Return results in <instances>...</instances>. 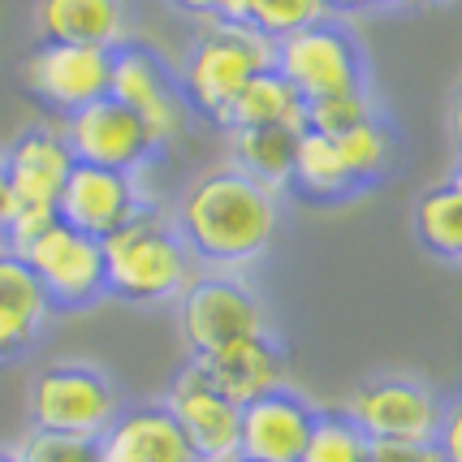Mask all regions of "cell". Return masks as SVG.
<instances>
[{"label":"cell","instance_id":"7","mask_svg":"<svg viewBox=\"0 0 462 462\" xmlns=\"http://www.w3.org/2000/svg\"><path fill=\"white\" fill-rule=\"evenodd\" d=\"M367 441H437L445 402L415 376H372L355 384L337 406Z\"/></svg>","mask_w":462,"mask_h":462},{"label":"cell","instance_id":"34","mask_svg":"<svg viewBox=\"0 0 462 462\" xmlns=\"http://www.w3.org/2000/svg\"><path fill=\"white\" fill-rule=\"evenodd\" d=\"M178 14H186V18H195V22H203V18H212V9H217V0H169Z\"/></svg>","mask_w":462,"mask_h":462},{"label":"cell","instance_id":"29","mask_svg":"<svg viewBox=\"0 0 462 462\" xmlns=\"http://www.w3.org/2000/svg\"><path fill=\"white\" fill-rule=\"evenodd\" d=\"M57 225V208H14L9 212V221H5V234H0V246L9 251V255H22L31 242L48 234Z\"/></svg>","mask_w":462,"mask_h":462},{"label":"cell","instance_id":"1","mask_svg":"<svg viewBox=\"0 0 462 462\" xmlns=\"http://www.w3.org/2000/svg\"><path fill=\"white\" fill-rule=\"evenodd\" d=\"M169 221L199 268L238 273L268 255V246L277 242L282 208L273 190H263L234 164H221L181 190Z\"/></svg>","mask_w":462,"mask_h":462},{"label":"cell","instance_id":"3","mask_svg":"<svg viewBox=\"0 0 462 462\" xmlns=\"http://www.w3.org/2000/svg\"><path fill=\"white\" fill-rule=\"evenodd\" d=\"M273 69V43L246 22L203 18L195 22V35L186 43V57L178 69V91L190 117L217 121L221 108L242 91V82Z\"/></svg>","mask_w":462,"mask_h":462},{"label":"cell","instance_id":"14","mask_svg":"<svg viewBox=\"0 0 462 462\" xmlns=\"http://www.w3.org/2000/svg\"><path fill=\"white\" fill-rule=\"evenodd\" d=\"M320 406L299 389H277L255 402L242 406V437L238 458L246 462H299L307 449V437L316 428Z\"/></svg>","mask_w":462,"mask_h":462},{"label":"cell","instance_id":"27","mask_svg":"<svg viewBox=\"0 0 462 462\" xmlns=\"http://www.w3.org/2000/svg\"><path fill=\"white\" fill-rule=\"evenodd\" d=\"M324 18H328L324 14V0H251L246 26L260 31L268 43H282Z\"/></svg>","mask_w":462,"mask_h":462},{"label":"cell","instance_id":"24","mask_svg":"<svg viewBox=\"0 0 462 462\" xmlns=\"http://www.w3.org/2000/svg\"><path fill=\"white\" fill-rule=\"evenodd\" d=\"M337 143V152H342L346 169H350V178L363 186H372V181H381L384 173H389V164H393V134H389V125H384L381 117L367 121V125H359V130H350V134H342Z\"/></svg>","mask_w":462,"mask_h":462},{"label":"cell","instance_id":"26","mask_svg":"<svg viewBox=\"0 0 462 462\" xmlns=\"http://www.w3.org/2000/svg\"><path fill=\"white\" fill-rule=\"evenodd\" d=\"M299 462H367V437L346 420L342 411H324L320 406L316 428H311Z\"/></svg>","mask_w":462,"mask_h":462},{"label":"cell","instance_id":"39","mask_svg":"<svg viewBox=\"0 0 462 462\" xmlns=\"http://www.w3.org/2000/svg\"><path fill=\"white\" fill-rule=\"evenodd\" d=\"M376 5H406V0H376Z\"/></svg>","mask_w":462,"mask_h":462},{"label":"cell","instance_id":"33","mask_svg":"<svg viewBox=\"0 0 462 462\" xmlns=\"http://www.w3.org/2000/svg\"><path fill=\"white\" fill-rule=\"evenodd\" d=\"M251 14V0H217V9H212V18L221 22H246Z\"/></svg>","mask_w":462,"mask_h":462},{"label":"cell","instance_id":"25","mask_svg":"<svg viewBox=\"0 0 462 462\" xmlns=\"http://www.w3.org/2000/svg\"><path fill=\"white\" fill-rule=\"evenodd\" d=\"M367 121H376V100L372 91H346V96H324L302 108V130L324 134V139H342L350 130H359Z\"/></svg>","mask_w":462,"mask_h":462},{"label":"cell","instance_id":"22","mask_svg":"<svg viewBox=\"0 0 462 462\" xmlns=\"http://www.w3.org/2000/svg\"><path fill=\"white\" fill-rule=\"evenodd\" d=\"M290 190L302 195L311 203H337L359 195V181L350 178L337 143L302 130L299 134V152H294V173H290Z\"/></svg>","mask_w":462,"mask_h":462},{"label":"cell","instance_id":"10","mask_svg":"<svg viewBox=\"0 0 462 462\" xmlns=\"http://www.w3.org/2000/svg\"><path fill=\"white\" fill-rule=\"evenodd\" d=\"M113 79V52L108 48H79V43H40L26 65L22 82L35 100L57 113L60 121L74 117L79 108L108 96Z\"/></svg>","mask_w":462,"mask_h":462},{"label":"cell","instance_id":"15","mask_svg":"<svg viewBox=\"0 0 462 462\" xmlns=\"http://www.w3.org/2000/svg\"><path fill=\"white\" fill-rule=\"evenodd\" d=\"M14 208H57L65 178L74 173V156L65 147L60 125H31L0 152Z\"/></svg>","mask_w":462,"mask_h":462},{"label":"cell","instance_id":"35","mask_svg":"<svg viewBox=\"0 0 462 462\" xmlns=\"http://www.w3.org/2000/svg\"><path fill=\"white\" fill-rule=\"evenodd\" d=\"M449 139H454V152H458V161H462V91H458V100H454V113H449Z\"/></svg>","mask_w":462,"mask_h":462},{"label":"cell","instance_id":"20","mask_svg":"<svg viewBox=\"0 0 462 462\" xmlns=\"http://www.w3.org/2000/svg\"><path fill=\"white\" fill-rule=\"evenodd\" d=\"M302 96L277 69H263L251 82H242V91L221 108V125L225 134H242V130H268V125H294L302 130Z\"/></svg>","mask_w":462,"mask_h":462},{"label":"cell","instance_id":"36","mask_svg":"<svg viewBox=\"0 0 462 462\" xmlns=\"http://www.w3.org/2000/svg\"><path fill=\"white\" fill-rule=\"evenodd\" d=\"M14 212V195H9V181H5V164H0V234H5V221Z\"/></svg>","mask_w":462,"mask_h":462},{"label":"cell","instance_id":"6","mask_svg":"<svg viewBox=\"0 0 462 462\" xmlns=\"http://www.w3.org/2000/svg\"><path fill=\"white\" fill-rule=\"evenodd\" d=\"M273 69L299 91L302 104L324 100V96H346V91H367L363 43L355 40V31L346 22L333 18L273 43Z\"/></svg>","mask_w":462,"mask_h":462},{"label":"cell","instance_id":"38","mask_svg":"<svg viewBox=\"0 0 462 462\" xmlns=\"http://www.w3.org/2000/svg\"><path fill=\"white\" fill-rule=\"evenodd\" d=\"M449 181H454V186L462 190V161H458V169H454V178H449Z\"/></svg>","mask_w":462,"mask_h":462},{"label":"cell","instance_id":"21","mask_svg":"<svg viewBox=\"0 0 462 462\" xmlns=\"http://www.w3.org/2000/svg\"><path fill=\"white\" fill-rule=\"evenodd\" d=\"M299 134L302 130H294V125H268V130H242V134H229L234 169L246 173L251 181H260L263 190L282 195V190H290Z\"/></svg>","mask_w":462,"mask_h":462},{"label":"cell","instance_id":"28","mask_svg":"<svg viewBox=\"0 0 462 462\" xmlns=\"http://www.w3.org/2000/svg\"><path fill=\"white\" fill-rule=\"evenodd\" d=\"M22 462H100V441L91 437H60V432H26L18 445Z\"/></svg>","mask_w":462,"mask_h":462},{"label":"cell","instance_id":"17","mask_svg":"<svg viewBox=\"0 0 462 462\" xmlns=\"http://www.w3.org/2000/svg\"><path fill=\"white\" fill-rule=\"evenodd\" d=\"M100 462H195L164 402L121 406V415L100 437Z\"/></svg>","mask_w":462,"mask_h":462},{"label":"cell","instance_id":"19","mask_svg":"<svg viewBox=\"0 0 462 462\" xmlns=\"http://www.w3.org/2000/svg\"><path fill=\"white\" fill-rule=\"evenodd\" d=\"M52 320V302L40 290L35 273L0 246V363L22 359L43 337Z\"/></svg>","mask_w":462,"mask_h":462},{"label":"cell","instance_id":"8","mask_svg":"<svg viewBox=\"0 0 462 462\" xmlns=\"http://www.w3.org/2000/svg\"><path fill=\"white\" fill-rule=\"evenodd\" d=\"M108 100L130 108L134 117L152 130V139L169 147L181 139L190 108L178 91V74L169 69V60L143 40H125L113 52V79H108Z\"/></svg>","mask_w":462,"mask_h":462},{"label":"cell","instance_id":"2","mask_svg":"<svg viewBox=\"0 0 462 462\" xmlns=\"http://www.w3.org/2000/svg\"><path fill=\"white\" fill-rule=\"evenodd\" d=\"M104 246V285L108 299L130 307H161L178 302L186 285L199 277V263L178 238L173 221L156 203H143L117 234H108Z\"/></svg>","mask_w":462,"mask_h":462},{"label":"cell","instance_id":"11","mask_svg":"<svg viewBox=\"0 0 462 462\" xmlns=\"http://www.w3.org/2000/svg\"><path fill=\"white\" fill-rule=\"evenodd\" d=\"M60 134H65V147H69L74 164L113 169V173H139L143 164L161 152L152 130L108 96L60 121Z\"/></svg>","mask_w":462,"mask_h":462},{"label":"cell","instance_id":"4","mask_svg":"<svg viewBox=\"0 0 462 462\" xmlns=\"http://www.w3.org/2000/svg\"><path fill=\"white\" fill-rule=\"evenodd\" d=\"M121 389L100 363L65 359L40 367L26 384V420L31 432L91 437L100 441L108 423L121 415Z\"/></svg>","mask_w":462,"mask_h":462},{"label":"cell","instance_id":"12","mask_svg":"<svg viewBox=\"0 0 462 462\" xmlns=\"http://www.w3.org/2000/svg\"><path fill=\"white\" fill-rule=\"evenodd\" d=\"M169 406L173 423L190 445L195 462H234L242 437V406H234L225 393L199 376V367L186 359L181 372L169 381V393L161 398Z\"/></svg>","mask_w":462,"mask_h":462},{"label":"cell","instance_id":"23","mask_svg":"<svg viewBox=\"0 0 462 462\" xmlns=\"http://www.w3.org/2000/svg\"><path fill=\"white\" fill-rule=\"evenodd\" d=\"M411 225H415V238H420V246L428 255L462 263V190L454 181L428 186L415 199Z\"/></svg>","mask_w":462,"mask_h":462},{"label":"cell","instance_id":"30","mask_svg":"<svg viewBox=\"0 0 462 462\" xmlns=\"http://www.w3.org/2000/svg\"><path fill=\"white\" fill-rule=\"evenodd\" d=\"M367 462H445L437 441H367Z\"/></svg>","mask_w":462,"mask_h":462},{"label":"cell","instance_id":"9","mask_svg":"<svg viewBox=\"0 0 462 462\" xmlns=\"http://www.w3.org/2000/svg\"><path fill=\"white\" fill-rule=\"evenodd\" d=\"M31 273L40 290L48 294L52 311H87L100 299H108V285H104V246L96 238H87L69 225H52L48 234L31 242L18 255Z\"/></svg>","mask_w":462,"mask_h":462},{"label":"cell","instance_id":"37","mask_svg":"<svg viewBox=\"0 0 462 462\" xmlns=\"http://www.w3.org/2000/svg\"><path fill=\"white\" fill-rule=\"evenodd\" d=\"M0 462H22V458H18V449H0Z\"/></svg>","mask_w":462,"mask_h":462},{"label":"cell","instance_id":"16","mask_svg":"<svg viewBox=\"0 0 462 462\" xmlns=\"http://www.w3.org/2000/svg\"><path fill=\"white\" fill-rule=\"evenodd\" d=\"M199 367V376L217 393H225L234 406H246L263 398V393H277L290 384V363H285V350L273 333L263 337H246V342H234L225 350H212V355H199L190 359Z\"/></svg>","mask_w":462,"mask_h":462},{"label":"cell","instance_id":"13","mask_svg":"<svg viewBox=\"0 0 462 462\" xmlns=\"http://www.w3.org/2000/svg\"><path fill=\"white\" fill-rule=\"evenodd\" d=\"M143 203L147 199H143V186L134 173L74 164V173L65 178V190L57 199V221L87 234V238L104 242L108 234H117Z\"/></svg>","mask_w":462,"mask_h":462},{"label":"cell","instance_id":"40","mask_svg":"<svg viewBox=\"0 0 462 462\" xmlns=\"http://www.w3.org/2000/svg\"><path fill=\"white\" fill-rule=\"evenodd\" d=\"M234 462H246V458H234Z\"/></svg>","mask_w":462,"mask_h":462},{"label":"cell","instance_id":"18","mask_svg":"<svg viewBox=\"0 0 462 462\" xmlns=\"http://www.w3.org/2000/svg\"><path fill=\"white\" fill-rule=\"evenodd\" d=\"M35 26L43 43H79L117 52L130 40V9L125 0H40Z\"/></svg>","mask_w":462,"mask_h":462},{"label":"cell","instance_id":"5","mask_svg":"<svg viewBox=\"0 0 462 462\" xmlns=\"http://www.w3.org/2000/svg\"><path fill=\"white\" fill-rule=\"evenodd\" d=\"M173 307H178V328L190 359L225 350L234 342H246V337L273 333L263 299L255 294V285L238 277V273L199 268V277L186 285V294Z\"/></svg>","mask_w":462,"mask_h":462},{"label":"cell","instance_id":"31","mask_svg":"<svg viewBox=\"0 0 462 462\" xmlns=\"http://www.w3.org/2000/svg\"><path fill=\"white\" fill-rule=\"evenodd\" d=\"M437 449L445 462H462V398L458 402H445V420L437 432Z\"/></svg>","mask_w":462,"mask_h":462},{"label":"cell","instance_id":"32","mask_svg":"<svg viewBox=\"0 0 462 462\" xmlns=\"http://www.w3.org/2000/svg\"><path fill=\"white\" fill-rule=\"evenodd\" d=\"M367 9H376V0H324V14H333V18H355Z\"/></svg>","mask_w":462,"mask_h":462}]
</instances>
